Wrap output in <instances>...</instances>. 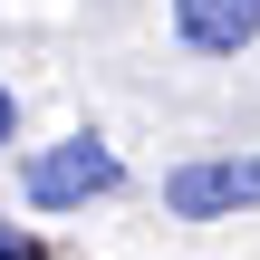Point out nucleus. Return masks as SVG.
Listing matches in <instances>:
<instances>
[{"label": "nucleus", "instance_id": "obj_5", "mask_svg": "<svg viewBox=\"0 0 260 260\" xmlns=\"http://www.w3.org/2000/svg\"><path fill=\"white\" fill-rule=\"evenodd\" d=\"M10 135H19V96L0 87V145H10Z\"/></svg>", "mask_w": 260, "mask_h": 260}, {"label": "nucleus", "instance_id": "obj_4", "mask_svg": "<svg viewBox=\"0 0 260 260\" xmlns=\"http://www.w3.org/2000/svg\"><path fill=\"white\" fill-rule=\"evenodd\" d=\"M0 260H39V241H29V232H10V222H0Z\"/></svg>", "mask_w": 260, "mask_h": 260}, {"label": "nucleus", "instance_id": "obj_2", "mask_svg": "<svg viewBox=\"0 0 260 260\" xmlns=\"http://www.w3.org/2000/svg\"><path fill=\"white\" fill-rule=\"evenodd\" d=\"M164 203H174L183 222H222V212H241V203H260V154L174 164V174H164Z\"/></svg>", "mask_w": 260, "mask_h": 260}, {"label": "nucleus", "instance_id": "obj_1", "mask_svg": "<svg viewBox=\"0 0 260 260\" xmlns=\"http://www.w3.org/2000/svg\"><path fill=\"white\" fill-rule=\"evenodd\" d=\"M96 193H116V145L68 135V145L29 154V203L39 212H68V203H96Z\"/></svg>", "mask_w": 260, "mask_h": 260}, {"label": "nucleus", "instance_id": "obj_3", "mask_svg": "<svg viewBox=\"0 0 260 260\" xmlns=\"http://www.w3.org/2000/svg\"><path fill=\"white\" fill-rule=\"evenodd\" d=\"M174 39L193 58H241L260 39V0H174Z\"/></svg>", "mask_w": 260, "mask_h": 260}]
</instances>
